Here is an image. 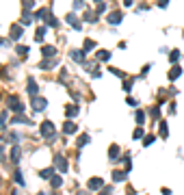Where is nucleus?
Listing matches in <instances>:
<instances>
[{"instance_id": "f257e3e1", "label": "nucleus", "mask_w": 184, "mask_h": 195, "mask_svg": "<svg viewBox=\"0 0 184 195\" xmlns=\"http://www.w3.org/2000/svg\"><path fill=\"white\" fill-rule=\"evenodd\" d=\"M39 130H41V137H45V139H54V124H52V121H43Z\"/></svg>"}, {"instance_id": "f03ea898", "label": "nucleus", "mask_w": 184, "mask_h": 195, "mask_svg": "<svg viewBox=\"0 0 184 195\" xmlns=\"http://www.w3.org/2000/svg\"><path fill=\"white\" fill-rule=\"evenodd\" d=\"M31 106L35 111H43L45 106H48V100H45V98H39V95H33L31 98Z\"/></svg>"}, {"instance_id": "7ed1b4c3", "label": "nucleus", "mask_w": 184, "mask_h": 195, "mask_svg": "<svg viewBox=\"0 0 184 195\" xmlns=\"http://www.w3.org/2000/svg\"><path fill=\"white\" fill-rule=\"evenodd\" d=\"M54 167L59 169V171H67V158L63 154H56L54 156Z\"/></svg>"}, {"instance_id": "20e7f679", "label": "nucleus", "mask_w": 184, "mask_h": 195, "mask_svg": "<svg viewBox=\"0 0 184 195\" xmlns=\"http://www.w3.org/2000/svg\"><path fill=\"white\" fill-rule=\"evenodd\" d=\"M65 22H67V24H72L76 31H80V26H82V24L78 22V17H76V13H67V15H65Z\"/></svg>"}, {"instance_id": "39448f33", "label": "nucleus", "mask_w": 184, "mask_h": 195, "mask_svg": "<svg viewBox=\"0 0 184 195\" xmlns=\"http://www.w3.org/2000/svg\"><path fill=\"white\" fill-rule=\"evenodd\" d=\"M9 106H11L15 113H22V111H24V104H22V102L17 100L15 95H13V98H9Z\"/></svg>"}, {"instance_id": "423d86ee", "label": "nucleus", "mask_w": 184, "mask_h": 195, "mask_svg": "<svg viewBox=\"0 0 184 195\" xmlns=\"http://www.w3.org/2000/svg\"><path fill=\"white\" fill-rule=\"evenodd\" d=\"M87 186H89L91 191H98V189L104 186V180H102V178H91V180L87 182Z\"/></svg>"}, {"instance_id": "0eeeda50", "label": "nucleus", "mask_w": 184, "mask_h": 195, "mask_svg": "<svg viewBox=\"0 0 184 195\" xmlns=\"http://www.w3.org/2000/svg\"><path fill=\"white\" fill-rule=\"evenodd\" d=\"M22 33H24V28H22L20 24H13V26H11V33H9V35H11V39H20V37H22Z\"/></svg>"}, {"instance_id": "6e6552de", "label": "nucleus", "mask_w": 184, "mask_h": 195, "mask_svg": "<svg viewBox=\"0 0 184 195\" xmlns=\"http://www.w3.org/2000/svg\"><path fill=\"white\" fill-rule=\"evenodd\" d=\"M180 74H182V67L175 63V65L171 67V72H169V80H178V78H180Z\"/></svg>"}, {"instance_id": "1a4fd4ad", "label": "nucleus", "mask_w": 184, "mask_h": 195, "mask_svg": "<svg viewBox=\"0 0 184 195\" xmlns=\"http://www.w3.org/2000/svg\"><path fill=\"white\" fill-rule=\"evenodd\" d=\"M78 128H76V124H74V121H65V124H63V132L65 134H74Z\"/></svg>"}, {"instance_id": "9d476101", "label": "nucleus", "mask_w": 184, "mask_h": 195, "mask_svg": "<svg viewBox=\"0 0 184 195\" xmlns=\"http://www.w3.org/2000/svg\"><path fill=\"white\" fill-rule=\"evenodd\" d=\"M72 59L76 61V63H85V52H80V50H72Z\"/></svg>"}, {"instance_id": "9b49d317", "label": "nucleus", "mask_w": 184, "mask_h": 195, "mask_svg": "<svg viewBox=\"0 0 184 195\" xmlns=\"http://www.w3.org/2000/svg\"><path fill=\"white\" fill-rule=\"evenodd\" d=\"M41 52H43V57H54V54H56V48H54V46H43Z\"/></svg>"}, {"instance_id": "f8f14e48", "label": "nucleus", "mask_w": 184, "mask_h": 195, "mask_svg": "<svg viewBox=\"0 0 184 195\" xmlns=\"http://www.w3.org/2000/svg\"><path fill=\"white\" fill-rule=\"evenodd\" d=\"M96 48V41L93 39H85V43H82V52H91Z\"/></svg>"}, {"instance_id": "ddd939ff", "label": "nucleus", "mask_w": 184, "mask_h": 195, "mask_svg": "<svg viewBox=\"0 0 184 195\" xmlns=\"http://www.w3.org/2000/svg\"><path fill=\"white\" fill-rule=\"evenodd\" d=\"M45 24H50L52 28H56V26H59V20H56V17H54V15L48 11V15H45Z\"/></svg>"}, {"instance_id": "4468645a", "label": "nucleus", "mask_w": 184, "mask_h": 195, "mask_svg": "<svg viewBox=\"0 0 184 195\" xmlns=\"http://www.w3.org/2000/svg\"><path fill=\"white\" fill-rule=\"evenodd\" d=\"M121 20H124V15H121L119 11H117V13H110V15H108V22H110V24H119Z\"/></svg>"}, {"instance_id": "2eb2a0df", "label": "nucleus", "mask_w": 184, "mask_h": 195, "mask_svg": "<svg viewBox=\"0 0 184 195\" xmlns=\"http://www.w3.org/2000/svg\"><path fill=\"white\" fill-rule=\"evenodd\" d=\"M26 91H28L31 95H37V83H35L33 78L28 80V85H26Z\"/></svg>"}, {"instance_id": "dca6fc26", "label": "nucleus", "mask_w": 184, "mask_h": 195, "mask_svg": "<svg viewBox=\"0 0 184 195\" xmlns=\"http://www.w3.org/2000/svg\"><path fill=\"white\" fill-rule=\"evenodd\" d=\"M65 115L70 117V119L76 117V115H78V106H65Z\"/></svg>"}, {"instance_id": "f3484780", "label": "nucleus", "mask_w": 184, "mask_h": 195, "mask_svg": "<svg viewBox=\"0 0 184 195\" xmlns=\"http://www.w3.org/2000/svg\"><path fill=\"white\" fill-rule=\"evenodd\" d=\"M117 156H119V148H117V145H110V150H108V158H110V160H115Z\"/></svg>"}, {"instance_id": "a211bd4d", "label": "nucleus", "mask_w": 184, "mask_h": 195, "mask_svg": "<svg viewBox=\"0 0 184 195\" xmlns=\"http://www.w3.org/2000/svg\"><path fill=\"white\" fill-rule=\"evenodd\" d=\"M96 57H98V61H108V59H110V52H108V50H98Z\"/></svg>"}, {"instance_id": "6ab92c4d", "label": "nucleus", "mask_w": 184, "mask_h": 195, "mask_svg": "<svg viewBox=\"0 0 184 195\" xmlns=\"http://www.w3.org/2000/svg\"><path fill=\"white\" fill-rule=\"evenodd\" d=\"M13 124H33L28 117H22V115H15L13 117Z\"/></svg>"}, {"instance_id": "aec40b11", "label": "nucleus", "mask_w": 184, "mask_h": 195, "mask_svg": "<svg viewBox=\"0 0 184 195\" xmlns=\"http://www.w3.org/2000/svg\"><path fill=\"white\" fill-rule=\"evenodd\" d=\"M126 174L128 171H113V180L115 182H121V180H126Z\"/></svg>"}, {"instance_id": "412c9836", "label": "nucleus", "mask_w": 184, "mask_h": 195, "mask_svg": "<svg viewBox=\"0 0 184 195\" xmlns=\"http://www.w3.org/2000/svg\"><path fill=\"white\" fill-rule=\"evenodd\" d=\"M20 156H22V152H20V148L15 145V148L11 150V160H13V163H17V160H20Z\"/></svg>"}, {"instance_id": "4be33fe9", "label": "nucleus", "mask_w": 184, "mask_h": 195, "mask_svg": "<svg viewBox=\"0 0 184 195\" xmlns=\"http://www.w3.org/2000/svg\"><path fill=\"white\" fill-rule=\"evenodd\" d=\"M54 65H56L54 61H41V63H39V69H52Z\"/></svg>"}, {"instance_id": "5701e85b", "label": "nucleus", "mask_w": 184, "mask_h": 195, "mask_svg": "<svg viewBox=\"0 0 184 195\" xmlns=\"http://www.w3.org/2000/svg\"><path fill=\"white\" fill-rule=\"evenodd\" d=\"M31 22H33V15L28 11H24V13H22V24H31Z\"/></svg>"}, {"instance_id": "b1692460", "label": "nucleus", "mask_w": 184, "mask_h": 195, "mask_svg": "<svg viewBox=\"0 0 184 195\" xmlns=\"http://www.w3.org/2000/svg\"><path fill=\"white\" fill-rule=\"evenodd\" d=\"M15 50H17L20 57H26V54H28V48H26V46H15Z\"/></svg>"}, {"instance_id": "393cba45", "label": "nucleus", "mask_w": 184, "mask_h": 195, "mask_svg": "<svg viewBox=\"0 0 184 195\" xmlns=\"http://www.w3.org/2000/svg\"><path fill=\"white\" fill-rule=\"evenodd\" d=\"M82 17H85L87 22H96V20H98V13H89V11H87V13H82Z\"/></svg>"}, {"instance_id": "a878e982", "label": "nucleus", "mask_w": 184, "mask_h": 195, "mask_svg": "<svg viewBox=\"0 0 184 195\" xmlns=\"http://www.w3.org/2000/svg\"><path fill=\"white\" fill-rule=\"evenodd\" d=\"M43 35H45V28L41 26V28H37V33H35V39H37V41H41V39H43Z\"/></svg>"}, {"instance_id": "bb28decb", "label": "nucleus", "mask_w": 184, "mask_h": 195, "mask_svg": "<svg viewBox=\"0 0 184 195\" xmlns=\"http://www.w3.org/2000/svg\"><path fill=\"white\" fill-rule=\"evenodd\" d=\"M178 59H180V52H178V50H173V52L169 54V61H171V63L175 65V63H178Z\"/></svg>"}, {"instance_id": "cd10ccee", "label": "nucleus", "mask_w": 184, "mask_h": 195, "mask_svg": "<svg viewBox=\"0 0 184 195\" xmlns=\"http://www.w3.org/2000/svg\"><path fill=\"white\" fill-rule=\"evenodd\" d=\"M85 9V0H74V11H80Z\"/></svg>"}, {"instance_id": "c85d7f7f", "label": "nucleus", "mask_w": 184, "mask_h": 195, "mask_svg": "<svg viewBox=\"0 0 184 195\" xmlns=\"http://www.w3.org/2000/svg\"><path fill=\"white\" fill-rule=\"evenodd\" d=\"M145 121V113L143 111H136V124H143Z\"/></svg>"}, {"instance_id": "c756f323", "label": "nucleus", "mask_w": 184, "mask_h": 195, "mask_svg": "<svg viewBox=\"0 0 184 195\" xmlns=\"http://www.w3.org/2000/svg\"><path fill=\"white\" fill-rule=\"evenodd\" d=\"M160 134H163V137L169 134V132H167V121H160Z\"/></svg>"}, {"instance_id": "7c9ffc66", "label": "nucleus", "mask_w": 184, "mask_h": 195, "mask_svg": "<svg viewBox=\"0 0 184 195\" xmlns=\"http://www.w3.org/2000/svg\"><path fill=\"white\" fill-rule=\"evenodd\" d=\"M52 176H54L52 169H43V171H41V178H52Z\"/></svg>"}, {"instance_id": "2f4dec72", "label": "nucleus", "mask_w": 184, "mask_h": 195, "mask_svg": "<svg viewBox=\"0 0 184 195\" xmlns=\"http://www.w3.org/2000/svg\"><path fill=\"white\" fill-rule=\"evenodd\" d=\"M106 11V2H98V9H96V13L100 15V13H104Z\"/></svg>"}, {"instance_id": "473e14b6", "label": "nucleus", "mask_w": 184, "mask_h": 195, "mask_svg": "<svg viewBox=\"0 0 184 195\" xmlns=\"http://www.w3.org/2000/svg\"><path fill=\"white\" fill-rule=\"evenodd\" d=\"M52 186H54V189L61 186V176H52Z\"/></svg>"}, {"instance_id": "72a5a7b5", "label": "nucleus", "mask_w": 184, "mask_h": 195, "mask_svg": "<svg viewBox=\"0 0 184 195\" xmlns=\"http://www.w3.org/2000/svg\"><path fill=\"white\" fill-rule=\"evenodd\" d=\"M132 137H134V139H143V128H136V130L132 132Z\"/></svg>"}, {"instance_id": "f704fd0d", "label": "nucleus", "mask_w": 184, "mask_h": 195, "mask_svg": "<svg viewBox=\"0 0 184 195\" xmlns=\"http://www.w3.org/2000/svg\"><path fill=\"white\" fill-rule=\"evenodd\" d=\"M110 74H115V76L124 78V72H121V69H117V67H110Z\"/></svg>"}, {"instance_id": "c9c22d12", "label": "nucleus", "mask_w": 184, "mask_h": 195, "mask_svg": "<svg viewBox=\"0 0 184 195\" xmlns=\"http://www.w3.org/2000/svg\"><path fill=\"white\" fill-rule=\"evenodd\" d=\"M154 143V134H150V137H143V145H152Z\"/></svg>"}, {"instance_id": "e433bc0d", "label": "nucleus", "mask_w": 184, "mask_h": 195, "mask_svg": "<svg viewBox=\"0 0 184 195\" xmlns=\"http://www.w3.org/2000/svg\"><path fill=\"white\" fill-rule=\"evenodd\" d=\"M5 124H7V113H2V115H0V130L5 128Z\"/></svg>"}, {"instance_id": "4c0bfd02", "label": "nucleus", "mask_w": 184, "mask_h": 195, "mask_svg": "<svg viewBox=\"0 0 184 195\" xmlns=\"http://www.w3.org/2000/svg\"><path fill=\"white\" fill-rule=\"evenodd\" d=\"M85 143H89V137H87V134H82V137L78 139V145H80V148H82V145H85Z\"/></svg>"}, {"instance_id": "58836bf2", "label": "nucleus", "mask_w": 184, "mask_h": 195, "mask_svg": "<svg viewBox=\"0 0 184 195\" xmlns=\"http://www.w3.org/2000/svg\"><path fill=\"white\" fill-rule=\"evenodd\" d=\"M91 76H93V78H100V76H102V69H100V67H96L93 72H91Z\"/></svg>"}, {"instance_id": "ea45409f", "label": "nucleus", "mask_w": 184, "mask_h": 195, "mask_svg": "<svg viewBox=\"0 0 184 195\" xmlns=\"http://www.w3.org/2000/svg\"><path fill=\"white\" fill-rule=\"evenodd\" d=\"M156 5H158L160 9H165V7L169 5V0H156Z\"/></svg>"}, {"instance_id": "a19ab883", "label": "nucleus", "mask_w": 184, "mask_h": 195, "mask_svg": "<svg viewBox=\"0 0 184 195\" xmlns=\"http://www.w3.org/2000/svg\"><path fill=\"white\" fill-rule=\"evenodd\" d=\"M35 17H37V20H41V17H45V9H39V11L35 13Z\"/></svg>"}, {"instance_id": "79ce46f5", "label": "nucleus", "mask_w": 184, "mask_h": 195, "mask_svg": "<svg viewBox=\"0 0 184 195\" xmlns=\"http://www.w3.org/2000/svg\"><path fill=\"white\" fill-rule=\"evenodd\" d=\"M15 182H17V184H24V180H22V174H20V171H15Z\"/></svg>"}, {"instance_id": "37998d69", "label": "nucleus", "mask_w": 184, "mask_h": 195, "mask_svg": "<svg viewBox=\"0 0 184 195\" xmlns=\"http://www.w3.org/2000/svg\"><path fill=\"white\" fill-rule=\"evenodd\" d=\"M110 193H113V189H110V186H104V191H102L100 195H110Z\"/></svg>"}, {"instance_id": "c03bdc74", "label": "nucleus", "mask_w": 184, "mask_h": 195, "mask_svg": "<svg viewBox=\"0 0 184 195\" xmlns=\"http://www.w3.org/2000/svg\"><path fill=\"white\" fill-rule=\"evenodd\" d=\"M124 89H126V91H130V89H132V83H130V80H126V83H124Z\"/></svg>"}, {"instance_id": "a18cd8bd", "label": "nucleus", "mask_w": 184, "mask_h": 195, "mask_svg": "<svg viewBox=\"0 0 184 195\" xmlns=\"http://www.w3.org/2000/svg\"><path fill=\"white\" fill-rule=\"evenodd\" d=\"M158 115H160V111H158V109H154V111H152V119H158Z\"/></svg>"}, {"instance_id": "49530a36", "label": "nucleus", "mask_w": 184, "mask_h": 195, "mask_svg": "<svg viewBox=\"0 0 184 195\" xmlns=\"http://www.w3.org/2000/svg\"><path fill=\"white\" fill-rule=\"evenodd\" d=\"M128 104H130V106H136V104H139V102H136L134 98H128Z\"/></svg>"}, {"instance_id": "de8ad7c7", "label": "nucleus", "mask_w": 184, "mask_h": 195, "mask_svg": "<svg viewBox=\"0 0 184 195\" xmlns=\"http://www.w3.org/2000/svg\"><path fill=\"white\" fill-rule=\"evenodd\" d=\"M0 160H5V150L0 148Z\"/></svg>"}, {"instance_id": "09e8293b", "label": "nucleus", "mask_w": 184, "mask_h": 195, "mask_svg": "<svg viewBox=\"0 0 184 195\" xmlns=\"http://www.w3.org/2000/svg\"><path fill=\"white\" fill-rule=\"evenodd\" d=\"M0 46H7V41H5L2 37H0Z\"/></svg>"}, {"instance_id": "8fccbe9b", "label": "nucleus", "mask_w": 184, "mask_h": 195, "mask_svg": "<svg viewBox=\"0 0 184 195\" xmlns=\"http://www.w3.org/2000/svg\"><path fill=\"white\" fill-rule=\"evenodd\" d=\"M78 195H87V193H82V191H80V193H78Z\"/></svg>"}, {"instance_id": "3c124183", "label": "nucleus", "mask_w": 184, "mask_h": 195, "mask_svg": "<svg viewBox=\"0 0 184 195\" xmlns=\"http://www.w3.org/2000/svg\"><path fill=\"white\" fill-rule=\"evenodd\" d=\"M96 2H104V0H96Z\"/></svg>"}, {"instance_id": "603ef678", "label": "nucleus", "mask_w": 184, "mask_h": 195, "mask_svg": "<svg viewBox=\"0 0 184 195\" xmlns=\"http://www.w3.org/2000/svg\"><path fill=\"white\" fill-rule=\"evenodd\" d=\"M182 35H184V33H182Z\"/></svg>"}]
</instances>
